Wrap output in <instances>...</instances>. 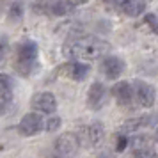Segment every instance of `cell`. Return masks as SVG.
<instances>
[{
    "mask_svg": "<svg viewBox=\"0 0 158 158\" xmlns=\"http://www.w3.org/2000/svg\"><path fill=\"white\" fill-rule=\"evenodd\" d=\"M62 52L66 57L96 60L110 52V44L94 36H73L64 43Z\"/></svg>",
    "mask_w": 158,
    "mask_h": 158,
    "instance_id": "obj_1",
    "label": "cell"
},
{
    "mask_svg": "<svg viewBox=\"0 0 158 158\" xmlns=\"http://www.w3.org/2000/svg\"><path fill=\"white\" fill-rule=\"evenodd\" d=\"M37 66V44L32 39H23L16 46L15 68L22 77H29Z\"/></svg>",
    "mask_w": 158,
    "mask_h": 158,
    "instance_id": "obj_2",
    "label": "cell"
},
{
    "mask_svg": "<svg viewBox=\"0 0 158 158\" xmlns=\"http://www.w3.org/2000/svg\"><path fill=\"white\" fill-rule=\"evenodd\" d=\"M80 139L77 133H71V131H66L62 135H59V139L55 140V151L57 155H60L62 158H71L75 156L80 151Z\"/></svg>",
    "mask_w": 158,
    "mask_h": 158,
    "instance_id": "obj_3",
    "label": "cell"
},
{
    "mask_svg": "<svg viewBox=\"0 0 158 158\" xmlns=\"http://www.w3.org/2000/svg\"><path fill=\"white\" fill-rule=\"evenodd\" d=\"M128 146H131L130 158H158L156 151L149 146V137L148 135L128 139Z\"/></svg>",
    "mask_w": 158,
    "mask_h": 158,
    "instance_id": "obj_4",
    "label": "cell"
},
{
    "mask_svg": "<svg viewBox=\"0 0 158 158\" xmlns=\"http://www.w3.org/2000/svg\"><path fill=\"white\" fill-rule=\"evenodd\" d=\"M103 137H105V130H103V124L101 123H91L89 126H84L82 131H80V144L84 142L85 146H91V148H96L103 142Z\"/></svg>",
    "mask_w": 158,
    "mask_h": 158,
    "instance_id": "obj_5",
    "label": "cell"
},
{
    "mask_svg": "<svg viewBox=\"0 0 158 158\" xmlns=\"http://www.w3.org/2000/svg\"><path fill=\"white\" fill-rule=\"evenodd\" d=\"M30 107L34 108L36 112L44 115H52L57 108V100L52 93H37L32 96L30 100Z\"/></svg>",
    "mask_w": 158,
    "mask_h": 158,
    "instance_id": "obj_6",
    "label": "cell"
},
{
    "mask_svg": "<svg viewBox=\"0 0 158 158\" xmlns=\"http://www.w3.org/2000/svg\"><path fill=\"white\" fill-rule=\"evenodd\" d=\"M44 128V123H43V117L36 112H29L22 117V121L18 124V130L20 133L25 137H30V135H36L39 133L41 130Z\"/></svg>",
    "mask_w": 158,
    "mask_h": 158,
    "instance_id": "obj_7",
    "label": "cell"
},
{
    "mask_svg": "<svg viewBox=\"0 0 158 158\" xmlns=\"http://www.w3.org/2000/svg\"><path fill=\"white\" fill-rule=\"evenodd\" d=\"M89 66L84 64V62H78V60H73V62H66V64H62L60 68L57 69L59 75H62V77H66V78L69 80H77V82H80V80H84L89 75Z\"/></svg>",
    "mask_w": 158,
    "mask_h": 158,
    "instance_id": "obj_8",
    "label": "cell"
},
{
    "mask_svg": "<svg viewBox=\"0 0 158 158\" xmlns=\"http://www.w3.org/2000/svg\"><path fill=\"white\" fill-rule=\"evenodd\" d=\"M133 91H135V98H137V101H139V105H142V107H146V108L153 107L155 98H156L153 85L146 84V82H140V80H135V82H133Z\"/></svg>",
    "mask_w": 158,
    "mask_h": 158,
    "instance_id": "obj_9",
    "label": "cell"
},
{
    "mask_svg": "<svg viewBox=\"0 0 158 158\" xmlns=\"http://www.w3.org/2000/svg\"><path fill=\"white\" fill-rule=\"evenodd\" d=\"M105 103H107V89H105L103 84L94 82L93 85L89 87V91H87V105L93 110H98Z\"/></svg>",
    "mask_w": 158,
    "mask_h": 158,
    "instance_id": "obj_10",
    "label": "cell"
},
{
    "mask_svg": "<svg viewBox=\"0 0 158 158\" xmlns=\"http://www.w3.org/2000/svg\"><path fill=\"white\" fill-rule=\"evenodd\" d=\"M112 94H114L115 101L121 107H131L133 103V87L130 82H117L112 87Z\"/></svg>",
    "mask_w": 158,
    "mask_h": 158,
    "instance_id": "obj_11",
    "label": "cell"
},
{
    "mask_svg": "<svg viewBox=\"0 0 158 158\" xmlns=\"http://www.w3.org/2000/svg\"><path fill=\"white\" fill-rule=\"evenodd\" d=\"M100 69L108 80H115L124 69V62L119 57H105Z\"/></svg>",
    "mask_w": 158,
    "mask_h": 158,
    "instance_id": "obj_12",
    "label": "cell"
},
{
    "mask_svg": "<svg viewBox=\"0 0 158 158\" xmlns=\"http://www.w3.org/2000/svg\"><path fill=\"white\" fill-rule=\"evenodd\" d=\"M156 123L155 115H144V117H137V119H130L121 126V133H133L137 130L146 128V126H153Z\"/></svg>",
    "mask_w": 158,
    "mask_h": 158,
    "instance_id": "obj_13",
    "label": "cell"
},
{
    "mask_svg": "<svg viewBox=\"0 0 158 158\" xmlns=\"http://www.w3.org/2000/svg\"><path fill=\"white\" fill-rule=\"evenodd\" d=\"M13 87H15L13 78L9 75H6V73H2L0 75V103L2 105L11 103V100H13Z\"/></svg>",
    "mask_w": 158,
    "mask_h": 158,
    "instance_id": "obj_14",
    "label": "cell"
},
{
    "mask_svg": "<svg viewBox=\"0 0 158 158\" xmlns=\"http://www.w3.org/2000/svg\"><path fill=\"white\" fill-rule=\"evenodd\" d=\"M121 11L124 13L126 16H131V18H135V16H140L146 11V2H139V0H130V2H119L117 4Z\"/></svg>",
    "mask_w": 158,
    "mask_h": 158,
    "instance_id": "obj_15",
    "label": "cell"
},
{
    "mask_svg": "<svg viewBox=\"0 0 158 158\" xmlns=\"http://www.w3.org/2000/svg\"><path fill=\"white\" fill-rule=\"evenodd\" d=\"M78 4L75 2H48V13L53 16H64L73 13V9Z\"/></svg>",
    "mask_w": 158,
    "mask_h": 158,
    "instance_id": "obj_16",
    "label": "cell"
},
{
    "mask_svg": "<svg viewBox=\"0 0 158 158\" xmlns=\"http://www.w3.org/2000/svg\"><path fill=\"white\" fill-rule=\"evenodd\" d=\"M139 27L146 32H151V34H158V16L156 15H146L144 20L139 23Z\"/></svg>",
    "mask_w": 158,
    "mask_h": 158,
    "instance_id": "obj_17",
    "label": "cell"
},
{
    "mask_svg": "<svg viewBox=\"0 0 158 158\" xmlns=\"http://www.w3.org/2000/svg\"><path fill=\"white\" fill-rule=\"evenodd\" d=\"M59 126H60V119H59V117H52L50 121L46 123V130H48V131H53V130H57Z\"/></svg>",
    "mask_w": 158,
    "mask_h": 158,
    "instance_id": "obj_18",
    "label": "cell"
},
{
    "mask_svg": "<svg viewBox=\"0 0 158 158\" xmlns=\"http://www.w3.org/2000/svg\"><path fill=\"white\" fill-rule=\"evenodd\" d=\"M22 4H13V6H11V18H20V16H22Z\"/></svg>",
    "mask_w": 158,
    "mask_h": 158,
    "instance_id": "obj_19",
    "label": "cell"
},
{
    "mask_svg": "<svg viewBox=\"0 0 158 158\" xmlns=\"http://www.w3.org/2000/svg\"><path fill=\"white\" fill-rule=\"evenodd\" d=\"M4 108H6V105H2V103H0V114L4 112Z\"/></svg>",
    "mask_w": 158,
    "mask_h": 158,
    "instance_id": "obj_20",
    "label": "cell"
},
{
    "mask_svg": "<svg viewBox=\"0 0 158 158\" xmlns=\"http://www.w3.org/2000/svg\"><path fill=\"white\" fill-rule=\"evenodd\" d=\"M156 144H158V130H156Z\"/></svg>",
    "mask_w": 158,
    "mask_h": 158,
    "instance_id": "obj_21",
    "label": "cell"
},
{
    "mask_svg": "<svg viewBox=\"0 0 158 158\" xmlns=\"http://www.w3.org/2000/svg\"><path fill=\"white\" fill-rule=\"evenodd\" d=\"M101 158H107V156H101Z\"/></svg>",
    "mask_w": 158,
    "mask_h": 158,
    "instance_id": "obj_22",
    "label": "cell"
}]
</instances>
